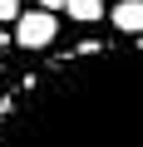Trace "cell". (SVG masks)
<instances>
[{
  "label": "cell",
  "mask_w": 143,
  "mask_h": 147,
  "mask_svg": "<svg viewBox=\"0 0 143 147\" xmlns=\"http://www.w3.org/2000/svg\"><path fill=\"white\" fill-rule=\"evenodd\" d=\"M54 34H59V20H54L49 10H25V15L15 20V44H20V49H49Z\"/></svg>",
  "instance_id": "1"
},
{
  "label": "cell",
  "mask_w": 143,
  "mask_h": 147,
  "mask_svg": "<svg viewBox=\"0 0 143 147\" xmlns=\"http://www.w3.org/2000/svg\"><path fill=\"white\" fill-rule=\"evenodd\" d=\"M114 30L143 34V0H118V5H114Z\"/></svg>",
  "instance_id": "2"
},
{
  "label": "cell",
  "mask_w": 143,
  "mask_h": 147,
  "mask_svg": "<svg viewBox=\"0 0 143 147\" xmlns=\"http://www.w3.org/2000/svg\"><path fill=\"white\" fill-rule=\"evenodd\" d=\"M64 15L79 25H94V20H104V0H64Z\"/></svg>",
  "instance_id": "3"
},
{
  "label": "cell",
  "mask_w": 143,
  "mask_h": 147,
  "mask_svg": "<svg viewBox=\"0 0 143 147\" xmlns=\"http://www.w3.org/2000/svg\"><path fill=\"white\" fill-rule=\"evenodd\" d=\"M20 15H25L20 0H0V25H5V20H20Z\"/></svg>",
  "instance_id": "4"
},
{
  "label": "cell",
  "mask_w": 143,
  "mask_h": 147,
  "mask_svg": "<svg viewBox=\"0 0 143 147\" xmlns=\"http://www.w3.org/2000/svg\"><path fill=\"white\" fill-rule=\"evenodd\" d=\"M40 10H49V15H54V10H64V0H40Z\"/></svg>",
  "instance_id": "5"
},
{
  "label": "cell",
  "mask_w": 143,
  "mask_h": 147,
  "mask_svg": "<svg viewBox=\"0 0 143 147\" xmlns=\"http://www.w3.org/2000/svg\"><path fill=\"white\" fill-rule=\"evenodd\" d=\"M5 44H10V34H5V25H0V49H5Z\"/></svg>",
  "instance_id": "6"
}]
</instances>
